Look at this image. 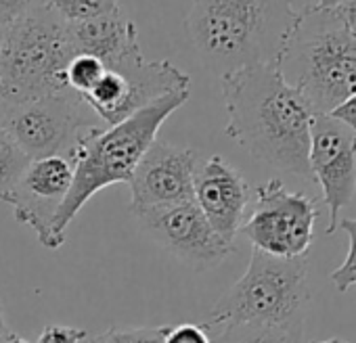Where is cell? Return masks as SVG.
I'll list each match as a JSON object with an SVG mask.
<instances>
[{
	"mask_svg": "<svg viewBox=\"0 0 356 343\" xmlns=\"http://www.w3.org/2000/svg\"><path fill=\"white\" fill-rule=\"evenodd\" d=\"M225 134L254 159L312 181L308 151L312 109L283 78L279 63L250 65L220 76Z\"/></svg>",
	"mask_w": 356,
	"mask_h": 343,
	"instance_id": "obj_1",
	"label": "cell"
},
{
	"mask_svg": "<svg viewBox=\"0 0 356 343\" xmlns=\"http://www.w3.org/2000/svg\"><path fill=\"white\" fill-rule=\"evenodd\" d=\"M296 19L291 0H191L185 30L202 63L225 76L279 63Z\"/></svg>",
	"mask_w": 356,
	"mask_h": 343,
	"instance_id": "obj_2",
	"label": "cell"
},
{
	"mask_svg": "<svg viewBox=\"0 0 356 343\" xmlns=\"http://www.w3.org/2000/svg\"><path fill=\"white\" fill-rule=\"evenodd\" d=\"M189 90L165 94L115 126H92L78 136L67 155L74 181L53 222V237L59 247L65 243L67 226L99 191L118 183H130L143 155L157 138L161 124L189 101Z\"/></svg>",
	"mask_w": 356,
	"mask_h": 343,
	"instance_id": "obj_3",
	"label": "cell"
},
{
	"mask_svg": "<svg viewBox=\"0 0 356 343\" xmlns=\"http://www.w3.org/2000/svg\"><path fill=\"white\" fill-rule=\"evenodd\" d=\"M279 67L314 115H329L356 94V38L333 9L308 5L298 11Z\"/></svg>",
	"mask_w": 356,
	"mask_h": 343,
	"instance_id": "obj_4",
	"label": "cell"
},
{
	"mask_svg": "<svg viewBox=\"0 0 356 343\" xmlns=\"http://www.w3.org/2000/svg\"><path fill=\"white\" fill-rule=\"evenodd\" d=\"M310 297L306 256L285 260L252 249L245 274L214 303L204 326L210 335L239 324L302 335Z\"/></svg>",
	"mask_w": 356,
	"mask_h": 343,
	"instance_id": "obj_5",
	"label": "cell"
},
{
	"mask_svg": "<svg viewBox=\"0 0 356 343\" xmlns=\"http://www.w3.org/2000/svg\"><path fill=\"white\" fill-rule=\"evenodd\" d=\"M78 55L70 24L38 5L3 28L0 84L5 103H24L70 90L65 72Z\"/></svg>",
	"mask_w": 356,
	"mask_h": 343,
	"instance_id": "obj_6",
	"label": "cell"
},
{
	"mask_svg": "<svg viewBox=\"0 0 356 343\" xmlns=\"http://www.w3.org/2000/svg\"><path fill=\"white\" fill-rule=\"evenodd\" d=\"M0 107V128L17 140L32 161L44 157L67 159L78 136L101 122L74 90Z\"/></svg>",
	"mask_w": 356,
	"mask_h": 343,
	"instance_id": "obj_7",
	"label": "cell"
},
{
	"mask_svg": "<svg viewBox=\"0 0 356 343\" xmlns=\"http://www.w3.org/2000/svg\"><path fill=\"white\" fill-rule=\"evenodd\" d=\"M318 210L314 199L289 191L281 178H270L254 193V210L241 233L252 247L275 258H304L314 241Z\"/></svg>",
	"mask_w": 356,
	"mask_h": 343,
	"instance_id": "obj_8",
	"label": "cell"
},
{
	"mask_svg": "<svg viewBox=\"0 0 356 343\" xmlns=\"http://www.w3.org/2000/svg\"><path fill=\"white\" fill-rule=\"evenodd\" d=\"M130 212L159 247L195 272L220 266L235 251L233 243H227L216 235L195 201Z\"/></svg>",
	"mask_w": 356,
	"mask_h": 343,
	"instance_id": "obj_9",
	"label": "cell"
},
{
	"mask_svg": "<svg viewBox=\"0 0 356 343\" xmlns=\"http://www.w3.org/2000/svg\"><path fill=\"white\" fill-rule=\"evenodd\" d=\"M308 165L329 208L327 235H333L339 228V212L356 195V134L331 115H314Z\"/></svg>",
	"mask_w": 356,
	"mask_h": 343,
	"instance_id": "obj_10",
	"label": "cell"
},
{
	"mask_svg": "<svg viewBox=\"0 0 356 343\" xmlns=\"http://www.w3.org/2000/svg\"><path fill=\"white\" fill-rule=\"evenodd\" d=\"M197 163V151L155 138L128 183L130 210L195 201Z\"/></svg>",
	"mask_w": 356,
	"mask_h": 343,
	"instance_id": "obj_11",
	"label": "cell"
},
{
	"mask_svg": "<svg viewBox=\"0 0 356 343\" xmlns=\"http://www.w3.org/2000/svg\"><path fill=\"white\" fill-rule=\"evenodd\" d=\"M74 181V167L65 157H44L30 163L22 181L0 201L11 206L19 224L32 228L47 249H59L53 237V222L67 197Z\"/></svg>",
	"mask_w": 356,
	"mask_h": 343,
	"instance_id": "obj_12",
	"label": "cell"
},
{
	"mask_svg": "<svg viewBox=\"0 0 356 343\" xmlns=\"http://www.w3.org/2000/svg\"><path fill=\"white\" fill-rule=\"evenodd\" d=\"M252 189L241 172L225 157L212 155L195 174V203L220 239L235 245L245 222Z\"/></svg>",
	"mask_w": 356,
	"mask_h": 343,
	"instance_id": "obj_13",
	"label": "cell"
},
{
	"mask_svg": "<svg viewBox=\"0 0 356 343\" xmlns=\"http://www.w3.org/2000/svg\"><path fill=\"white\" fill-rule=\"evenodd\" d=\"M70 32L78 55H92L101 59L105 67L140 51L136 24L128 19L122 9L82 24H70Z\"/></svg>",
	"mask_w": 356,
	"mask_h": 343,
	"instance_id": "obj_14",
	"label": "cell"
},
{
	"mask_svg": "<svg viewBox=\"0 0 356 343\" xmlns=\"http://www.w3.org/2000/svg\"><path fill=\"white\" fill-rule=\"evenodd\" d=\"M42 5L65 24H82L120 11V0H42Z\"/></svg>",
	"mask_w": 356,
	"mask_h": 343,
	"instance_id": "obj_15",
	"label": "cell"
},
{
	"mask_svg": "<svg viewBox=\"0 0 356 343\" xmlns=\"http://www.w3.org/2000/svg\"><path fill=\"white\" fill-rule=\"evenodd\" d=\"M32 159L17 144V140L0 128V195L9 193L26 174Z\"/></svg>",
	"mask_w": 356,
	"mask_h": 343,
	"instance_id": "obj_16",
	"label": "cell"
},
{
	"mask_svg": "<svg viewBox=\"0 0 356 343\" xmlns=\"http://www.w3.org/2000/svg\"><path fill=\"white\" fill-rule=\"evenodd\" d=\"M216 335V343H300L302 335L273 326H229Z\"/></svg>",
	"mask_w": 356,
	"mask_h": 343,
	"instance_id": "obj_17",
	"label": "cell"
},
{
	"mask_svg": "<svg viewBox=\"0 0 356 343\" xmlns=\"http://www.w3.org/2000/svg\"><path fill=\"white\" fill-rule=\"evenodd\" d=\"M105 65L101 59L92 57V55H76L70 65H67V72H65V80H67V86L70 90L78 92L80 97H84L86 92H90L99 80L103 78L105 74Z\"/></svg>",
	"mask_w": 356,
	"mask_h": 343,
	"instance_id": "obj_18",
	"label": "cell"
},
{
	"mask_svg": "<svg viewBox=\"0 0 356 343\" xmlns=\"http://www.w3.org/2000/svg\"><path fill=\"white\" fill-rule=\"evenodd\" d=\"M339 226L350 239V251L343 264L331 272V283L339 293H346L352 285H356V218H346Z\"/></svg>",
	"mask_w": 356,
	"mask_h": 343,
	"instance_id": "obj_19",
	"label": "cell"
},
{
	"mask_svg": "<svg viewBox=\"0 0 356 343\" xmlns=\"http://www.w3.org/2000/svg\"><path fill=\"white\" fill-rule=\"evenodd\" d=\"M113 328V337L118 343H163L170 331V324L159 326H136V328Z\"/></svg>",
	"mask_w": 356,
	"mask_h": 343,
	"instance_id": "obj_20",
	"label": "cell"
},
{
	"mask_svg": "<svg viewBox=\"0 0 356 343\" xmlns=\"http://www.w3.org/2000/svg\"><path fill=\"white\" fill-rule=\"evenodd\" d=\"M163 343H214V339L204 324L183 322V324L170 326Z\"/></svg>",
	"mask_w": 356,
	"mask_h": 343,
	"instance_id": "obj_21",
	"label": "cell"
},
{
	"mask_svg": "<svg viewBox=\"0 0 356 343\" xmlns=\"http://www.w3.org/2000/svg\"><path fill=\"white\" fill-rule=\"evenodd\" d=\"M86 339H88V333L80 326L47 324L36 343H82Z\"/></svg>",
	"mask_w": 356,
	"mask_h": 343,
	"instance_id": "obj_22",
	"label": "cell"
},
{
	"mask_svg": "<svg viewBox=\"0 0 356 343\" xmlns=\"http://www.w3.org/2000/svg\"><path fill=\"white\" fill-rule=\"evenodd\" d=\"M38 5H42V0H0V28H7Z\"/></svg>",
	"mask_w": 356,
	"mask_h": 343,
	"instance_id": "obj_23",
	"label": "cell"
},
{
	"mask_svg": "<svg viewBox=\"0 0 356 343\" xmlns=\"http://www.w3.org/2000/svg\"><path fill=\"white\" fill-rule=\"evenodd\" d=\"M333 119H337L339 124H343L348 130H352L356 134V94H352L350 99H346L341 105H337L331 113Z\"/></svg>",
	"mask_w": 356,
	"mask_h": 343,
	"instance_id": "obj_24",
	"label": "cell"
},
{
	"mask_svg": "<svg viewBox=\"0 0 356 343\" xmlns=\"http://www.w3.org/2000/svg\"><path fill=\"white\" fill-rule=\"evenodd\" d=\"M333 13L343 24V28L356 38V0H343L333 9Z\"/></svg>",
	"mask_w": 356,
	"mask_h": 343,
	"instance_id": "obj_25",
	"label": "cell"
},
{
	"mask_svg": "<svg viewBox=\"0 0 356 343\" xmlns=\"http://www.w3.org/2000/svg\"><path fill=\"white\" fill-rule=\"evenodd\" d=\"M13 335H15V333H13V328L7 324L5 308H3V299H0V343H7Z\"/></svg>",
	"mask_w": 356,
	"mask_h": 343,
	"instance_id": "obj_26",
	"label": "cell"
},
{
	"mask_svg": "<svg viewBox=\"0 0 356 343\" xmlns=\"http://www.w3.org/2000/svg\"><path fill=\"white\" fill-rule=\"evenodd\" d=\"M88 343H118V339L113 337V328H107L105 333L95 335Z\"/></svg>",
	"mask_w": 356,
	"mask_h": 343,
	"instance_id": "obj_27",
	"label": "cell"
},
{
	"mask_svg": "<svg viewBox=\"0 0 356 343\" xmlns=\"http://www.w3.org/2000/svg\"><path fill=\"white\" fill-rule=\"evenodd\" d=\"M339 3H343V0H316V7H321V9H335Z\"/></svg>",
	"mask_w": 356,
	"mask_h": 343,
	"instance_id": "obj_28",
	"label": "cell"
},
{
	"mask_svg": "<svg viewBox=\"0 0 356 343\" xmlns=\"http://www.w3.org/2000/svg\"><path fill=\"white\" fill-rule=\"evenodd\" d=\"M310 343H350L341 337H331V339H325V341H310Z\"/></svg>",
	"mask_w": 356,
	"mask_h": 343,
	"instance_id": "obj_29",
	"label": "cell"
},
{
	"mask_svg": "<svg viewBox=\"0 0 356 343\" xmlns=\"http://www.w3.org/2000/svg\"><path fill=\"white\" fill-rule=\"evenodd\" d=\"M7 343H30L28 339H24V337H19V335H13Z\"/></svg>",
	"mask_w": 356,
	"mask_h": 343,
	"instance_id": "obj_30",
	"label": "cell"
},
{
	"mask_svg": "<svg viewBox=\"0 0 356 343\" xmlns=\"http://www.w3.org/2000/svg\"><path fill=\"white\" fill-rule=\"evenodd\" d=\"M0 49H3V28H0Z\"/></svg>",
	"mask_w": 356,
	"mask_h": 343,
	"instance_id": "obj_31",
	"label": "cell"
},
{
	"mask_svg": "<svg viewBox=\"0 0 356 343\" xmlns=\"http://www.w3.org/2000/svg\"><path fill=\"white\" fill-rule=\"evenodd\" d=\"M0 101H3V84H0Z\"/></svg>",
	"mask_w": 356,
	"mask_h": 343,
	"instance_id": "obj_32",
	"label": "cell"
}]
</instances>
